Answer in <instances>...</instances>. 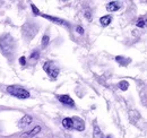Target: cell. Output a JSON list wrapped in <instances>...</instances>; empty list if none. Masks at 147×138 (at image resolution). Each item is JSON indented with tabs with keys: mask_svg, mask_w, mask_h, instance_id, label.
Segmentation results:
<instances>
[{
	"mask_svg": "<svg viewBox=\"0 0 147 138\" xmlns=\"http://www.w3.org/2000/svg\"><path fill=\"white\" fill-rule=\"evenodd\" d=\"M17 43L10 33H3L0 36V52L8 60H11L16 53Z\"/></svg>",
	"mask_w": 147,
	"mask_h": 138,
	"instance_id": "cell-1",
	"label": "cell"
},
{
	"mask_svg": "<svg viewBox=\"0 0 147 138\" xmlns=\"http://www.w3.org/2000/svg\"><path fill=\"white\" fill-rule=\"evenodd\" d=\"M38 32V25L36 23L32 22H26L22 26V35L26 40V42H30L32 39L35 37V35Z\"/></svg>",
	"mask_w": 147,
	"mask_h": 138,
	"instance_id": "cell-2",
	"label": "cell"
},
{
	"mask_svg": "<svg viewBox=\"0 0 147 138\" xmlns=\"http://www.w3.org/2000/svg\"><path fill=\"white\" fill-rule=\"evenodd\" d=\"M7 93L10 94L11 96L16 97V99H19V100H26L31 96L30 92L23 87L18 86V85H10L6 88Z\"/></svg>",
	"mask_w": 147,
	"mask_h": 138,
	"instance_id": "cell-3",
	"label": "cell"
},
{
	"mask_svg": "<svg viewBox=\"0 0 147 138\" xmlns=\"http://www.w3.org/2000/svg\"><path fill=\"white\" fill-rule=\"evenodd\" d=\"M43 70L47 72V75L52 78V79H57V77L59 76V72H60V68L55 65V61H45L44 65H43Z\"/></svg>",
	"mask_w": 147,
	"mask_h": 138,
	"instance_id": "cell-4",
	"label": "cell"
},
{
	"mask_svg": "<svg viewBox=\"0 0 147 138\" xmlns=\"http://www.w3.org/2000/svg\"><path fill=\"white\" fill-rule=\"evenodd\" d=\"M37 16H41V17L45 18V19H48V20H50V22L55 23V24H57V25H61V26H65V27H70V24H69L67 20H65V19H62V18H60V17L50 16V15L43 14V13H41V12L37 14Z\"/></svg>",
	"mask_w": 147,
	"mask_h": 138,
	"instance_id": "cell-5",
	"label": "cell"
},
{
	"mask_svg": "<svg viewBox=\"0 0 147 138\" xmlns=\"http://www.w3.org/2000/svg\"><path fill=\"white\" fill-rule=\"evenodd\" d=\"M73 129L77 130V131H84L85 130V122L82 118L79 117H73Z\"/></svg>",
	"mask_w": 147,
	"mask_h": 138,
	"instance_id": "cell-6",
	"label": "cell"
},
{
	"mask_svg": "<svg viewBox=\"0 0 147 138\" xmlns=\"http://www.w3.org/2000/svg\"><path fill=\"white\" fill-rule=\"evenodd\" d=\"M57 99H58V100H59L62 104H65V105H67V106H71V108L75 106V101H74L73 99H71L68 94L57 95Z\"/></svg>",
	"mask_w": 147,
	"mask_h": 138,
	"instance_id": "cell-7",
	"label": "cell"
},
{
	"mask_svg": "<svg viewBox=\"0 0 147 138\" xmlns=\"http://www.w3.org/2000/svg\"><path fill=\"white\" fill-rule=\"evenodd\" d=\"M32 122H33V118H32L30 114H25V116H24V117L18 121V128L24 129V128L28 127Z\"/></svg>",
	"mask_w": 147,
	"mask_h": 138,
	"instance_id": "cell-8",
	"label": "cell"
},
{
	"mask_svg": "<svg viewBox=\"0 0 147 138\" xmlns=\"http://www.w3.org/2000/svg\"><path fill=\"white\" fill-rule=\"evenodd\" d=\"M114 60L119 64V66L121 67H128L129 65L131 64V59L130 58H126V57H122V55H117L114 58Z\"/></svg>",
	"mask_w": 147,
	"mask_h": 138,
	"instance_id": "cell-9",
	"label": "cell"
},
{
	"mask_svg": "<svg viewBox=\"0 0 147 138\" xmlns=\"http://www.w3.org/2000/svg\"><path fill=\"white\" fill-rule=\"evenodd\" d=\"M120 7H121L120 2H118V1H110V2L107 5V10H108L109 13H114V12L119 10Z\"/></svg>",
	"mask_w": 147,
	"mask_h": 138,
	"instance_id": "cell-10",
	"label": "cell"
},
{
	"mask_svg": "<svg viewBox=\"0 0 147 138\" xmlns=\"http://www.w3.org/2000/svg\"><path fill=\"white\" fill-rule=\"evenodd\" d=\"M40 131H41V127H40V126H36V127H34L32 130H30V131H27V133H24V134L22 135V137H25V138L34 137V136H36L37 134H40Z\"/></svg>",
	"mask_w": 147,
	"mask_h": 138,
	"instance_id": "cell-11",
	"label": "cell"
},
{
	"mask_svg": "<svg viewBox=\"0 0 147 138\" xmlns=\"http://www.w3.org/2000/svg\"><path fill=\"white\" fill-rule=\"evenodd\" d=\"M111 22H112V16L111 15H105V16H102V17L100 18V23L104 27L108 26V25H110Z\"/></svg>",
	"mask_w": 147,
	"mask_h": 138,
	"instance_id": "cell-12",
	"label": "cell"
},
{
	"mask_svg": "<svg viewBox=\"0 0 147 138\" xmlns=\"http://www.w3.org/2000/svg\"><path fill=\"white\" fill-rule=\"evenodd\" d=\"M136 26L139 27V28H144L146 26V15H143V16H139L137 22H136Z\"/></svg>",
	"mask_w": 147,
	"mask_h": 138,
	"instance_id": "cell-13",
	"label": "cell"
},
{
	"mask_svg": "<svg viewBox=\"0 0 147 138\" xmlns=\"http://www.w3.org/2000/svg\"><path fill=\"white\" fill-rule=\"evenodd\" d=\"M62 126L66 129H73V120H71V118H63L62 119Z\"/></svg>",
	"mask_w": 147,
	"mask_h": 138,
	"instance_id": "cell-14",
	"label": "cell"
},
{
	"mask_svg": "<svg viewBox=\"0 0 147 138\" xmlns=\"http://www.w3.org/2000/svg\"><path fill=\"white\" fill-rule=\"evenodd\" d=\"M49 43H50V36L48 34L43 35V37L41 40V47H42V49H45L49 45Z\"/></svg>",
	"mask_w": 147,
	"mask_h": 138,
	"instance_id": "cell-15",
	"label": "cell"
},
{
	"mask_svg": "<svg viewBox=\"0 0 147 138\" xmlns=\"http://www.w3.org/2000/svg\"><path fill=\"white\" fill-rule=\"evenodd\" d=\"M118 86H119V88H120L121 91L126 92V91H127V89L129 88V83L127 82V80H121V82H119Z\"/></svg>",
	"mask_w": 147,
	"mask_h": 138,
	"instance_id": "cell-16",
	"label": "cell"
},
{
	"mask_svg": "<svg viewBox=\"0 0 147 138\" xmlns=\"http://www.w3.org/2000/svg\"><path fill=\"white\" fill-rule=\"evenodd\" d=\"M40 58V51L38 50H34V51L31 53V55H30V59L31 60H37Z\"/></svg>",
	"mask_w": 147,
	"mask_h": 138,
	"instance_id": "cell-17",
	"label": "cell"
},
{
	"mask_svg": "<svg viewBox=\"0 0 147 138\" xmlns=\"http://www.w3.org/2000/svg\"><path fill=\"white\" fill-rule=\"evenodd\" d=\"M18 61H19V65H20V66H25V65H26V58H25L24 55L19 58Z\"/></svg>",
	"mask_w": 147,
	"mask_h": 138,
	"instance_id": "cell-18",
	"label": "cell"
},
{
	"mask_svg": "<svg viewBox=\"0 0 147 138\" xmlns=\"http://www.w3.org/2000/svg\"><path fill=\"white\" fill-rule=\"evenodd\" d=\"M85 17L87 18V20H88V22H91V20H92V14H91V12H90V10H85Z\"/></svg>",
	"mask_w": 147,
	"mask_h": 138,
	"instance_id": "cell-19",
	"label": "cell"
},
{
	"mask_svg": "<svg viewBox=\"0 0 147 138\" xmlns=\"http://www.w3.org/2000/svg\"><path fill=\"white\" fill-rule=\"evenodd\" d=\"M76 32H77L78 34L83 35L84 34V32H85V30H84L82 26H77V27H76Z\"/></svg>",
	"mask_w": 147,
	"mask_h": 138,
	"instance_id": "cell-20",
	"label": "cell"
},
{
	"mask_svg": "<svg viewBox=\"0 0 147 138\" xmlns=\"http://www.w3.org/2000/svg\"><path fill=\"white\" fill-rule=\"evenodd\" d=\"M94 134H95V135L101 134V130H100V128H98L97 126H94Z\"/></svg>",
	"mask_w": 147,
	"mask_h": 138,
	"instance_id": "cell-21",
	"label": "cell"
},
{
	"mask_svg": "<svg viewBox=\"0 0 147 138\" xmlns=\"http://www.w3.org/2000/svg\"><path fill=\"white\" fill-rule=\"evenodd\" d=\"M102 138H110V136H107V137H102Z\"/></svg>",
	"mask_w": 147,
	"mask_h": 138,
	"instance_id": "cell-22",
	"label": "cell"
}]
</instances>
